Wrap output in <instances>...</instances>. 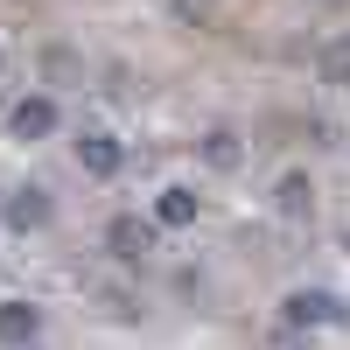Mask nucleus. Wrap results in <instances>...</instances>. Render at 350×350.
Returning <instances> with one entry per match:
<instances>
[{
	"label": "nucleus",
	"mask_w": 350,
	"mask_h": 350,
	"mask_svg": "<svg viewBox=\"0 0 350 350\" xmlns=\"http://www.w3.org/2000/svg\"><path fill=\"white\" fill-rule=\"evenodd\" d=\"M196 211H203V196H196V189H161V196H154V224H161V231L196 224Z\"/></svg>",
	"instance_id": "4"
},
{
	"label": "nucleus",
	"mask_w": 350,
	"mask_h": 350,
	"mask_svg": "<svg viewBox=\"0 0 350 350\" xmlns=\"http://www.w3.org/2000/svg\"><path fill=\"white\" fill-rule=\"evenodd\" d=\"M280 315H287V329H343L350 323V308L329 295V287H295V295L280 301Z\"/></svg>",
	"instance_id": "1"
},
{
	"label": "nucleus",
	"mask_w": 350,
	"mask_h": 350,
	"mask_svg": "<svg viewBox=\"0 0 350 350\" xmlns=\"http://www.w3.org/2000/svg\"><path fill=\"white\" fill-rule=\"evenodd\" d=\"M239 154H245V148H239V133H224V126H217V133H203V161H211V168H239Z\"/></svg>",
	"instance_id": "10"
},
{
	"label": "nucleus",
	"mask_w": 350,
	"mask_h": 350,
	"mask_svg": "<svg viewBox=\"0 0 350 350\" xmlns=\"http://www.w3.org/2000/svg\"><path fill=\"white\" fill-rule=\"evenodd\" d=\"M42 336V315L28 301H0V343H36Z\"/></svg>",
	"instance_id": "6"
},
{
	"label": "nucleus",
	"mask_w": 350,
	"mask_h": 350,
	"mask_svg": "<svg viewBox=\"0 0 350 350\" xmlns=\"http://www.w3.org/2000/svg\"><path fill=\"white\" fill-rule=\"evenodd\" d=\"M8 224H14V231H42V224H49V196H42V189H14Z\"/></svg>",
	"instance_id": "8"
},
{
	"label": "nucleus",
	"mask_w": 350,
	"mask_h": 350,
	"mask_svg": "<svg viewBox=\"0 0 350 350\" xmlns=\"http://www.w3.org/2000/svg\"><path fill=\"white\" fill-rule=\"evenodd\" d=\"M315 77H323V84H350V36L323 42V56H315Z\"/></svg>",
	"instance_id": "9"
},
{
	"label": "nucleus",
	"mask_w": 350,
	"mask_h": 350,
	"mask_svg": "<svg viewBox=\"0 0 350 350\" xmlns=\"http://www.w3.org/2000/svg\"><path fill=\"white\" fill-rule=\"evenodd\" d=\"M154 231H161V224H148V217H112L105 245L120 252V259H148V252H154Z\"/></svg>",
	"instance_id": "2"
},
{
	"label": "nucleus",
	"mask_w": 350,
	"mask_h": 350,
	"mask_svg": "<svg viewBox=\"0 0 350 350\" xmlns=\"http://www.w3.org/2000/svg\"><path fill=\"white\" fill-rule=\"evenodd\" d=\"M273 211H280L287 224H308V217H315V183H308V175H280Z\"/></svg>",
	"instance_id": "3"
},
{
	"label": "nucleus",
	"mask_w": 350,
	"mask_h": 350,
	"mask_svg": "<svg viewBox=\"0 0 350 350\" xmlns=\"http://www.w3.org/2000/svg\"><path fill=\"white\" fill-rule=\"evenodd\" d=\"M42 70H49V84H70V77H77V56H70V49H49Z\"/></svg>",
	"instance_id": "11"
},
{
	"label": "nucleus",
	"mask_w": 350,
	"mask_h": 350,
	"mask_svg": "<svg viewBox=\"0 0 350 350\" xmlns=\"http://www.w3.org/2000/svg\"><path fill=\"white\" fill-rule=\"evenodd\" d=\"M8 126H14L21 140H49V133H56V98H21Z\"/></svg>",
	"instance_id": "5"
},
{
	"label": "nucleus",
	"mask_w": 350,
	"mask_h": 350,
	"mask_svg": "<svg viewBox=\"0 0 350 350\" xmlns=\"http://www.w3.org/2000/svg\"><path fill=\"white\" fill-rule=\"evenodd\" d=\"M77 161L92 168V175H120L126 154H120V140H112V133H84V140H77Z\"/></svg>",
	"instance_id": "7"
}]
</instances>
